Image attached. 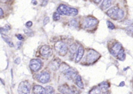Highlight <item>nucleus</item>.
I'll use <instances>...</instances> for the list:
<instances>
[{"mask_svg":"<svg viewBox=\"0 0 133 94\" xmlns=\"http://www.w3.org/2000/svg\"><path fill=\"white\" fill-rule=\"evenodd\" d=\"M83 54H84V49L82 46H79L77 49L76 57L75 59V61L76 62H79L81 60L83 56Z\"/></svg>","mask_w":133,"mask_h":94,"instance_id":"4468645a","label":"nucleus"},{"mask_svg":"<svg viewBox=\"0 0 133 94\" xmlns=\"http://www.w3.org/2000/svg\"><path fill=\"white\" fill-rule=\"evenodd\" d=\"M99 54L96 51L91 49L88 51L86 56V62L88 63H92L95 62L99 57Z\"/></svg>","mask_w":133,"mask_h":94,"instance_id":"20e7f679","label":"nucleus"},{"mask_svg":"<svg viewBox=\"0 0 133 94\" xmlns=\"http://www.w3.org/2000/svg\"><path fill=\"white\" fill-rule=\"evenodd\" d=\"M47 2H48L47 1H44L43 2V3H42V6H45V5L47 4Z\"/></svg>","mask_w":133,"mask_h":94,"instance_id":"72a5a7b5","label":"nucleus"},{"mask_svg":"<svg viewBox=\"0 0 133 94\" xmlns=\"http://www.w3.org/2000/svg\"><path fill=\"white\" fill-rule=\"evenodd\" d=\"M3 15V11L2 9V8H0V16H2Z\"/></svg>","mask_w":133,"mask_h":94,"instance_id":"c9c22d12","label":"nucleus"},{"mask_svg":"<svg viewBox=\"0 0 133 94\" xmlns=\"http://www.w3.org/2000/svg\"><path fill=\"white\" fill-rule=\"evenodd\" d=\"M117 58L121 60V61H123L124 60L125 58V53L124 52V49L122 48L121 51H119V52L118 53V54L117 56Z\"/></svg>","mask_w":133,"mask_h":94,"instance_id":"aec40b11","label":"nucleus"},{"mask_svg":"<svg viewBox=\"0 0 133 94\" xmlns=\"http://www.w3.org/2000/svg\"><path fill=\"white\" fill-rule=\"evenodd\" d=\"M49 21V17H45V18H44V21H43L44 24V25H46V24H47V23H48Z\"/></svg>","mask_w":133,"mask_h":94,"instance_id":"c756f323","label":"nucleus"},{"mask_svg":"<svg viewBox=\"0 0 133 94\" xmlns=\"http://www.w3.org/2000/svg\"><path fill=\"white\" fill-rule=\"evenodd\" d=\"M98 23V21L95 18L88 17L86 18L83 22V25L86 28H89L92 27Z\"/></svg>","mask_w":133,"mask_h":94,"instance_id":"0eeeda50","label":"nucleus"},{"mask_svg":"<svg viewBox=\"0 0 133 94\" xmlns=\"http://www.w3.org/2000/svg\"><path fill=\"white\" fill-rule=\"evenodd\" d=\"M126 31L129 35L133 36V26H129L127 27L126 28Z\"/></svg>","mask_w":133,"mask_h":94,"instance_id":"b1692460","label":"nucleus"},{"mask_svg":"<svg viewBox=\"0 0 133 94\" xmlns=\"http://www.w3.org/2000/svg\"><path fill=\"white\" fill-rule=\"evenodd\" d=\"M40 53L44 57H50L52 53V49L47 45L43 46L40 49Z\"/></svg>","mask_w":133,"mask_h":94,"instance_id":"1a4fd4ad","label":"nucleus"},{"mask_svg":"<svg viewBox=\"0 0 133 94\" xmlns=\"http://www.w3.org/2000/svg\"><path fill=\"white\" fill-rule=\"evenodd\" d=\"M1 35H2V37L3 38V39L9 45V46L10 47H13L14 46V44L11 42L10 38L8 36H7L5 34H1Z\"/></svg>","mask_w":133,"mask_h":94,"instance_id":"6ab92c4d","label":"nucleus"},{"mask_svg":"<svg viewBox=\"0 0 133 94\" xmlns=\"http://www.w3.org/2000/svg\"><path fill=\"white\" fill-rule=\"evenodd\" d=\"M20 61H21V60H20V58L19 57L17 58L16 59V60H15V63H16V64H18L20 63Z\"/></svg>","mask_w":133,"mask_h":94,"instance_id":"2f4dec72","label":"nucleus"},{"mask_svg":"<svg viewBox=\"0 0 133 94\" xmlns=\"http://www.w3.org/2000/svg\"><path fill=\"white\" fill-rule=\"evenodd\" d=\"M1 82H2V83L3 84V85H4L5 84L3 83V80H2V79H1Z\"/></svg>","mask_w":133,"mask_h":94,"instance_id":"58836bf2","label":"nucleus"},{"mask_svg":"<svg viewBox=\"0 0 133 94\" xmlns=\"http://www.w3.org/2000/svg\"><path fill=\"white\" fill-rule=\"evenodd\" d=\"M70 24H71V25H72V26H73L74 27H75V28H77V26H78V24H77V21L75 20H74V19H72L70 21Z\"/></svg>","mask_w":133,"mask_h":94,"instance_id":"bb28decb","label":"nucleus"},{"mask_svg":"<svg viewBox=\"0 0 133 94\" xmlns=\"http://www.w3.org/2000/svg\"><path fill=\"white\" fill-rule=\"evenodd\" d=\"M60 66V60L58 58L54 59L50 64V67L54 71H56Z\"/></svg>","mask_w":133,"mask_h":94,"instance_id":"ddd939ff","label":"nucleus"},{"mask_svg":"<svg viewBox=\"0 0 133 94\" xmlns=\"http://www.w3.org/2000/svg\"><path fill=\"white\" fill-rule=\"evenodd\" d=\"M75 83L79 88L81 89L84 88V84L82 81L81 77L79 75H77L76 77H75Z\"/></svg>","mask_w":133,"mask_h":94,"instance_id":"f3484780","label":"nucleus"},{"mask_svg":"<svg viewBox=\"0 0 133 94\" xmlns=\"http://www.w3.org/2000/svg\"><path fill=\"white\" fill-rule=\"evenodd\" d=\"M100 89L98 87L93 88L89 92V94H100Z\"/></svg>","mask_w":133,"mask_h":94,"instance_id":"5701e85b","label":"nucleus"},{"mask_svg":"<svg viewBox=\"0 0 133 94\" xmlns=\"http://www.w3.org/2000/svg\"><path fill=\"white\" fill-rule=\"evenodd\" d=\"M30 87L29 84L25 82H21L18 86V91L19 94H29Z\"/></svg>","mask_w":133,"mask_h":94,"instance_id":"423d86ee","label":"nucleus"},{"mask_svg":"<svg viewBox=\"0 0 133 94\" xmlns=\"http://www.w3.org/2000/svg\"><path fill=\"white\" fill-rule=\"evenodd\" d=\"M24 33L27 34L28 36H32L33 35V32L31 30L29 29H24L23 30Z\"/></svg>","mask_w":133,"mask_h":94,"instance_id":"cd10ccee","label":"nucleus"},{"mask_svg":"<svg viewBox=\"0 0 133 94\" xmlns=\"http://www.w3.org/2000/svg\"><path fill=\"white\" fill-rule=\"evenodd\" d=\"M122 49V45L118 43H117L114 45V46L112 47V48L111 49V54L116 57L117 56L121 50Z\"/></svg>","mask_w":133,"mask_h":94,"instance_id":"9d476101","label":"nucleus"},{"mask_svg":"<svg viewBox=\"0 0 133 94\" xmlns=\"http://www.w3.org/2000/svg\"><path fill=\"white\" fill-rule=\"evenodd\" d=\"M77 75L76 73L73 71V70H71L69 69L66 73H65V76L66 78L69 80H71L74 78H75Z\"/></svg>","mask_w":133,"mask_h":94,"instance_id":"2eb2a0df","label":"nucleus"},{"mask_svg":"<svg viewBox=\"0 0 133 94\" xmlns=\"http://www.w3.org/2000/svg\"><path fill=\"white\" fill-rule=\"evenodd\" d=\"M58 89L62 94H75V88H71L66 84H63L58 87Z\"/></svg>","mask_w":133,"mask_h":94,"instance_id":"39448f33","label":"nucleus"},{"mask_svg":"<svg viewBox=\"0 0 133 94\" xmlns=\"http://www.w3.org/2000/svg\"><path fill=\"white\" fill-rule=\"evenodd\" d=\"M25 25L27 26V27H30L32 25V22L31 21H28L26 23H25Z\"/></svg>","mask_w":133,"mask_h":94,"instance_id":"7c9ffc66","label":"nucleus"},{"mask_svg":"<svg viewBox=\"0 0 133 94\" xmlns=\"http://www.w3.org/2000/svg\"><path fill=\"white\" fill-rule=\"evenodd\" d=\"M76 47H75V46H74V45H73L71 47H70V53H71V54H74V53L76 51Z\"/></svg>","mask_w":133,"mask_h":94,"instance_id":"c85d7f7f","label":"nucleus"},{"mask_svg":"<svg viewBox=\"0 0 133 94\" xmlns=\"http://www.w3.org/2000/svg\"><path fill=\"white\" fill-rule=\"evenodd\" d=\"M125 85V83L124 82H122L120 83V84H119V86H121V87H123Z\"/></svg>","mask_w":133,"mask_h":94,"instance_id":"f704fd0d","label":"nucleus"},{"mask_svg":"<svg viewBox=\"0 0 133 94\" xmlns=\"http://www.w3.org/2000/svg\"><path fill=\"white\" fill-rule=\"evenodd\" d=\"M60 69L61 71L66 73L70 69V67L66 64L63 63L61 65H60Z\"/></svg>","mask_w":133,"mask_h":94,"instance_id":"4be33fe9","label":"nucleus"},{"mask_svg":"<svg viewBox=\"0 0 133 94\" xmlns=\"http://www.w3.org/2000/svg\"><path fill=\"white\" fill-rule=\"evenodd\" d=\"M33 92L35 94H45V89L40 85H35L33 87Z\"/></svg>","mask_w":133,"mask_h":94,"instance_id":"f8f14e48","label":"nucleus"},{"mask_svg":"<svg viewBox=\"0 0 133 94\" xmlns=\"http://www.w3.org/2000/svg\"><path fill=\"white\" fill-rule=\"evenodd\" d=\"M17 37L18 39H19V40H22V39H23V36H22L21 34H18V35H17Z\"/></svg>","mask_w":133,"mask_h":94,"instance_id":"473e14b6","label":"nucleus"},{"mask_svg":"<svg viewBox=\"0 0 133 94\" xmlns=\"http://www.w3.org/2000/svg\"><path fill=\"white\" fill-rule=\"evenodd\" d=\"M94 2H95V3H100L101 1H94Z\"/></svg>","mask_w":133,"mask_h":94,"instance_id":"4c0bfd02","label":"nucleus"},{"mask_svg":"<svg viewBox=\"0 0 133 94\" xmlns=\"http://www.w3.org/2000/svg\"><path fill=\"white\" fill-rule=\"evenodd\" d=\"M45 91L46 94H54L55 93V89L54 88L50 86H47L46 87Z\"/></svg>","mask_w":133,"mask_h":94,"instance_id":"412c9836","label":"nucleus"},{"mask_svg":"<svg viewBox=\"0 0 133 94\" xmlns=\"http://www.w3.org/2000/svg\"><path fill=\"white\" fill-rule=\"evenodd\" d=\"M107 26L108 27L109 29H111V30H113L115 28V26L113 24V23L112 22H111L110 21H107Z\"/></svg>","mask_w":133,"mask_h":94,"instance_id":"393cba45","label":"nucleus"},{"mask_svg":"<svg viewBox=\"0 0 133 94\" xmlns=\"http://www.w3.org/2000/svg\"><path fill=\"white\" fill-rule=\"evenodd\" d=\"M60 17V14L58 12H55L53 14V19L55 21H57L59 20Z\"/></svg>","mask_w":133,"mask_h":94,"instance_id":"a878e982","label":"nucleus"},{"mask_svg":"<svg viewBox=\"0 0 133 94\" xmlns=\"http://www.w3.org/2000/svg\"><path fill=\"white\" fill-rule=\"evenodd\" d=\"M107 14L110 18L114 20H120L123 18L124 15L123 10L117 7L110 8L107 11Z\"/></svg>","mask_w":133,"mask_h":94,"instance_id":"f03ea898","label":"nucleus"},{"mask_svg":"<svg viewBox=\"0 0 133 94\" xmlns=\"http://www.w3.org/2000/svg\"><path fill=\"white\" fill-rule=\"evenodd\" d=\"M57 12L62 15L76 16L78 14V10L75 8L69 7L65 5L61 4L57 8Z\"/></svg>","mask_w":133,"mask_h":94,"instance_id":"f257e3e1","label":"nucleus"},{"mask_svg":"<svg viewBox=\"0 0 133 94\" xmlns=\"http://www.w3.org/2000/svg\"><path fill=\"white\" fill-rule=\"evenodd\" d=\"M49 78H50L49 74L47 72L42 73L39 75V78H38L39 81L41 83H43V84L47 83L49 81Z\"/></svg>","mask_w":133,"mask_h":94,"instance_id":"9b49d317","label":"nucleus"},{"mask_svg":"<svg viewBox=\"0 0 133 94\" xmlns=\"http://www.w3.org/2000/svg\"><path fill=\"white\" fill-rule=\"evenodd\" d=\"M111 2H112L111 1H109V0L103 1L100 6L101 9L102 10H105V9L108 8L111 6Z\"/></svg>","mask_w":133,"mask_h":94,"instance_id":"dca6fc26","label":"nucleus"},{"mask_svg":"<svg viewBox=\"0 0 133 94\" xmlns=\"http://www.w3.org/2000/svg\"><path fill=\"white\" fill-rule=\"evenodd\" d=\"M30 68L33 71H38L42 66L41 61L38 59H32L30 62Z\"/></svg>","mask_w":133,"mask_h":94,"instance_id":"6e6552de","label":"nucleus"},{"mask_svg":"<svg viewBox=\"0 0 133 94\" xmlns=\"http://www.w3.org/2000/svg\"><path fill=\"white\" fill-rule=\"evenodd\" d=\"M99 88L100 89V90L103 91H107V90L108 89V88L109 87L108 83L106 82H103L101 83L100 84H99Z\"/></svg>","mask_w":133,"mask_h":94,"instance_id":"a211bd4d","label":"nucleus"},{"mask_svg":"<svg viewBox=\"0 0 133 94\" xmlns=\"http://www.w3.org/2000/svg\"><path fill=\"white\" fill-rule=\"evenodd\" d=\"M55 48L56 51L60 56H64L68 50L66 44L61 41H58L55 44Z\"/></svg>","mask_w":133,"mask_h":94,"instance_id":"7ed1b4c3","label":"nucleus"},{"mask_svg":"<svg viewBox=\"0 0 133 94\" xmlns=\"http://www.w3.org/2000/svg\"><path fill=\"white\" fill-rule=\"evenodd\" d=\"M32 3H34V4H33L34 5H36V4L37 3V2H36V1H32Z\"/></svg>","mask_w":133,"mask_h":94,"instance_id":"e433bc0d","label":"nucleus"}]
</instances>
